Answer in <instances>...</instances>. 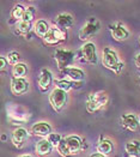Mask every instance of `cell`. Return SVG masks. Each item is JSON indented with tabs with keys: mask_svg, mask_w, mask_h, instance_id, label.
I'll list each match as a JSON object with an SVG mask.
<instances>
[{
	"mask_svg": "<svg viewBox=\"0 0 140 157\" xmlns=\"http://www.w3.org/2000/svg\"><path fill=\"white\" fill-rule=\"evenodd\" d=\"M0 64H1V66H0V70H1V71H5V70L7 68V64H9L7 58L1 56V58H0Z\"/></svg>",
	"mask_w": 140,
	"mask_h": 157,
	"instance_id": "obj_29",
	"label": "cell"
},
{
	"mask_svg": "<svg viewBox=\"0 0 140 157\" xmlns=\"http://www.w3.org/2000/svg\"><path fill=\"white\" fill-rule=\"evenodd\" d=\"M120 122H121V126L125 127L128 131H137L139 128V119L137 115L134 114H126V115H122L120 119Z\"/></svg>",
	"mask_w": 140,
	"mask_h": 157,
	"instance_id": "obj_14",
	"label": "cell"
},
{
	"mask_svg": "<svg viewBox=\"0 0 140 157\" xmlns=\"http://www.w3.org/2000/svg\"><path fill=\"white\" fill-rule=\"evenodd\" d=\"M139 43H140V39H139Z\"/></svg>",
	"mask_w": 140,
	"mask_h": 157,
	"instance_id": "obj_34",
	"label": "cell"
},
{
	"mask_svg": "<svg viewBox=\"0 0 140 157\" xmlns=\"http://www.w3.org/2000/svg\"><path fill=\"white\" fill-rule=\"evenodd\" d=\"M90 157H107L102 155V154H100V152H95V154H92V155H90Z\"/></svg>",
	"mask_w": 140,
	"mask_h": 157,
	"instance_id": "obj_31",
	"label": "cell"
},
{
	"mask_svg": "<svg viewBox=\"0 0 140 157\" xmlns=\"http://www.w3.org/2000/svg\"><path fill=\"white\" fill-rule=\"evenodd\" d=\"M31 29H32L31 23H28V22H24V21H19V22L16 23V31H17L18 35L26 36V35H29Z\"/></svg>",
	"mask_w": 140,
	"mask_h": 157,
	"instance_id": "obj_23",
	"label": "cell"
},
{
	"mask_svg": "<svg viewBox=\"0 0 140 157\" xmlns=\"http://www.w3.org/2000/svg\"><path fill=\"white\" fill-rule=\"evenodd\" d=\"M66 39H67L66 30L55 26V28H51V30L48 31V34L43 37V41L47 44H58L60 42L66 41Z\"/></svg>",
	"mask_w": 140,
	"mask_h": 157,
	"instance_id": "obj_9",
	"label": "cell"
},
{
	"mask_svg": "<svg viewBox=\"0 0 140 157\" xmlns=\"http://www.w3.org/2000/svg\"><path fill=\"white\" fill-rule=\"evenodd\" d=\"M34 30H35V34L37 35L38 37H42V39H43V37L48 34V31L51 30V28H49L48 23H47L46 21L40 19V21H37V22L35 23Z\"/></svg>",
	"mask_w": 140,
	"mask_h": 157,
	"instance_id": "obj_21",
	"label": "cell"
},
{
	"mask_svg": "<svg viewBox=\"0 0 140 157\" xmlns=\"http://www.w3.org/2000/svg\"><path fill=\"white\" fill-rule=\"evenodd\" d=\"M54 23H55V25L58 26V28L66 30V29L71 28V26L74 24V18H73L72 14H70V13L62 12V13H59V14L55 17Z\"/></svg>",
	"mask_w": 140,
	"mask_h": 157,
	"instance_id": "obj_16",
	"label": "cell"
},
{
	"mask_svg": "<svg viewBox=\"0 0 140 157\" xmlns=\"http://www.w3.org/2000/svg\"><path fill=\"white\" fill-rule=\"evenodd\" d=\"M18 157H32V156H30V155H21V156Z\"/></svg>",
	"mask_w": 140,
	"mask_h": 157,
	"instance_id": "obj_32",
	"label": "cell"
},
{
	"mask_svg": "<svg viewBox=\"0 0 140 157\" xmlns=\"http://www.w3.org/2000/svg\"><path fill=\"white\" fill-rule=\"evenodd\" d=\"M125 150L129 157H140V142L139 140H132L128 142Z\"/></svg>",
	"mask_w": 140,
	"mask_h": 157,
	"instance_id": "obj_22",
	"label": "cell"
},
{
	"mask_svg": "<svg viewBox=\"0 0 140 157\" xmlns=\"http://www.w3.org/2000/svg\"><path fill=\"white\" fill-rule=\"evenodd\" d=\"M6 113L10 120L17 122V125H21L22 122H25L30 119V113L26 112L25 108L16 103H9L6 105Z\"/></svg>",
	"mask_w": 140,
	"mask_h": 157,
	"instance_id": "obj_5",
	"label": "cell"
},
{
	"mask_svg": "<svg viewBox=\"0 0 140 157\" xmlns=\"http://www.w3.org/2000/svg\"><path fill=\"white\" fill-rule=\"evenodd\" d=\"M26 73H28V66L25 64L19 63V64L13 66L12 75L14 78H24V76H25Z\"/></svg>",
	"mask_w": 140,
	"mask_h": 157,
	"instance_id": "obj_24",
	"label": "cell"
},
{
	"mask_svg": "<svg viewBox=\"0 0 140 157\" xmlns=\"http://www.w3.org/2000/svg\"><path fill=\"white\" fill-rule=\"evenodd\" d=\"M102 63L104 67H107L108 70L115 72L116 75H120V72H121V71L123 70V67H125V64L119 60L117 53L115 52L114 49L109 48V47H107V48L103 49Z\"/></svg>",
	"mask_w": 140,
	"mask_h": 157,
	"instance_id": "obj_2",
	"label": "cell"
},
{
	"mask_svg": "<svg viewBox=\"0 0 140 157\" xmlns=\"http://www.w3.org/2000/svg\"><path fill=\"white\" fill-rule=\"evenodd\" d=\"M81 84L83 83H74V82H71V80H68V79H59V80H55V85H56V88H59V89H61V90H64V91L68 92L71 89H73V88H80L81 86Z\"/></svg>",
	"mask_w": 140,
	"mask_h": 157,
	"instance_id": "obj_20",
	"label": "cell"
},
{
	"mask_svg": "<svg viewBox=\"0 0 140 157\" xmlns=\"http://www.w3.org/2000/svg\"><path fill=\"white\" fill-rule=\"evenodd\" d=\"M84 147V143L78 136H68L64 137L61 143L56 147L59 154L62 157H73L78 155Z\"/></svg>",
	"mask_w": 140,
	"mask_h": 157,
	"instance_id": "obj_1",
	"label": "cell"
},
{
	"mask_svg": "<svg viewBox=\"0 0 140 157\" xmlns=\"http://www.w3.org/2000/svg\"><path fill=\"white\" fill-rule=\"evenodd\" d=\"M31 133L34 136H37V137H44V138H47L53 132H51V126L48 122L40 121V122L35 124L31 127Z\"/></svg>",
	"mask_w": 140,
	"mask_h": 157,
	"instance_id": "obj_17",
	"label": "cell"
},
{
	"mask_svg": "<svg viewBox=\"0 0 140 157\" xmlns=\"http://www.w3.org/2000/svg\"><path fill=\"white\" fill-rule=\"evenodd\" d=\"M35 16H36V9H35V7H32V6H29V7H26L25 9V13H24V16H23V19H22V21L28 22V23H31V22L34 21Z\"/></svg>",
	"mask_w": 140,
	"mask_h": 157,
	"instance_id": "obj_26",
	"label": "cell"
},
{
	"mask_svg": "<svg viewBox=\"0 0 140 157\" xmlns=\"http://www.w3.org/2000/svg\"><path fill=\"white\" fill-rule=\"evenodd\" d=\"M53 147H54V146L49 143V140H48L47 138H44V139H41L40 142L36 143L35 151H36V154L40 155V156H48V155L51 154Z\"/></svg>",
	"mask_w": 140,
	"mask_h": 157,
	"instance_id": "obj_18",
	"label": "cell"
},
{
	"mask_svg": "<svg viewBox=\"0 0 140 157\" xmlns=\"http://www.w3.org/2000/svg\"><path fill=\"white\" fill-rule=\"evenodd\" d=\"M109 30H110V34L113 36V39L116 41H126L129 37V31L126 26L123 25L122 23L117 22L115 24H110L109 25Z\"/></svg>",
	"mask_w": 140,
	"mask_h": 157,
	"instance_id": "obj_10",
	"label": "cell"
},
{
	"mask_svg": "<svg viewBox=\"0 0 140 157\" xmlns=\"http://www.w3.org/2000/svg\"><path fill=\"white\" fill-rule=\"evenodd\" d=\"M134 64H135V66H137L138 68H140V53L135 56V59H134Z\"/></svg>",
	"mask_w": 140,
	"mask_h": 157,
	"instance_id": "obj_30",
	"label": "cell"
},
{
	"mask_svg": "<svg viewBox=\"0 0 140 157\" xmlns=\"http://www.w3.org/2000/svg\"><path fill=\"white\" fill-rule=\"evenodd\" d=\"M49 102L55 112H61L67 103V92L59 88L53 89L49 95Z\"/></svg>",
	"mask_w": 140,
	"mask_h": 157,
	"instance_id": "obj_7",
	"label": "cell"
},
{
	"mask_svg": "<svg viewBox=\"0 0 140 157\" xmlns=\"http://www.w3.org/2000/svg\"><path fill=\"white\" fill-rule=\"evenodd\" d=\"M62 138H64V137H61L59 133H51V134L47 137V139L49 140V143H51L53 146H55V147L59 146V144H60L61 140H62Z\"/></svg>",
	"mask_w": 140,
	"mask_h": 157,
	"instance_id": "obj_27",
	"label": "cell"
},
{
	"mask_svg": "<svg viewBox=\"0 0 140 157\" xmlns=\"http://www.w3.org/2000/svg\"><path fill=\"white\" fill-rule=\"evenodd\" d=\"M139 121H140V117H139Z\"/></svg>",
	"mask_w": 140,
	"mask_h": 157,
	"instance_id": "obj_33",
	"label": "cell"
},
{
	"mask_svg": "<svg viewBox=\"0 0 140 157\" xmlns=\"http://www.w3.org/2000/svg\"><path fill=\"white\" fill-rule=\"evenodd\" d=\"M29 90V82L25 78L11 79V91L13 95H23Z\"/></svg>",
	"mask_w": 140,
	"mask_h": 157,
	"instance_id": "obj_15",
	"label": "cell"
},
{
	"mask_svg": "<svg viewBox=\"0 0 140 157\" xmlns=\"http://www.w3.org/2000/svg\"><path fill=\"white\" fill-rule=\"evenodd\" d=\"M29 138V132L26 131L24 127H17L14 131L12 132V143L16 147H22L23 145L25 144V142Z\"/></svg>",
	"mask_w": 140,
	"mask_h": 157,
	"instance_id": "obj_13",
	"label": "cell"
},
{
	"mask_svg": "<svg viewBox=\"0 0 140 157\" xmlns=\"http://www.w3.org/2000/svg\"><path fill=\"white\" fill-rule=\"evenodd\" d=\"M109 96L105 91H97L89 94L86 98V110L89 113H95L108 103Z\"/></svg>",
	"mask_w": 140,
	"mask_h": 157,
	"instance_id": "obj_3",
	"label": "cell"
},
{
	"mask_svg": "<svg viewBox=\"0 0 140 157\" xmlns=\"http://www.w3.org/2000/svg\"><path fill=\"white\" fill-rule=\"evenodd\" d=\"M61 73L64 75L66 78H68V80L74 82V83H83L84 78H85L84 71H81L78 67H68L65 71H62ZM66 78H62V79H66Z\"/></svg>",
	"mask_w": 140,
	"mask_h": 157,
	"instance_id": "obj_12",
	"label": "cell"
},
{
	"mask_svg": "<svg viewBox=\"0 0 140 157\" xmlns=\"http://www.w3.org/2000/svg\"><path fill=\"white\" fill-rule=\"evenodd\" d=\"M25 13V7L22 5H16L11 11V18L16 22H19L23 19V16Z\"/></svg>",
	"mask_w": 140,
	"mask_h": 157,
	"instance_id": "obj_25",
	"label": "cell"
},
{
	"mask_svg": "<svg viewBox=\"0 0 140 157\" xmlns=\"http://www.w3.org/2000/svg\"><path fill=\"white\" fill-rule=\"evenodd\" d=\"M113 150H114V144L109 139H104L103 138V139H101L98 142V144H97V152L102 154L104 156L110 155L113 152Z\"/></svg>",
	"mask_w": 140,
	"mask_h": 157,
	"instance_id": "obj_19",
	"label": "cell"
},
{
	"mask_svg": "<svg viewBox=\"0 0 140 157\" xmlns=\"http://www.w3.org/2000/svg\"><path fill=\"white\" fill-rule=\"evenodd\" d=\"M100 30H101L100 21L95 17H90L89 19L85 22V24L81 26V29L79 30V40L89 42V40L92 36H95Z\"/></svg>",
	"mask_w": 140,
	"mask_h": 157,
	"instance_id": "obj_6",
	"label": "cell"
},
{
	"mask_svg": "<svg viewBox=\"0 0 140 157\" xmlns=\"http://www.w3.org/2000/svg\"><path fill=\"white\" fill-rule=\"evenodd\" d=\"M53 75L48 68H42L38 76V86L41 89V91H47L51 88V83H53Z\"/></svg>",
	"mask_w": 140,
	"mask_h": 157,
	"instance_id": "obj_11",
	"label": "cell"
},
{
	"mask_svg": "<svg viewBox=\"0 0 140 157\" xmlns=\"http://www.w3.org/2000/svg\"><path fill=\"white\" fill-rule=\"evenodd\" d=\"M19 59H21V55L18 52H11L7 54V61H9V64L13 66L19 64Z\"/></svg>",
	"mask_w": 140,
	"mask_h": 157,
	"instance_id": "obj_28",
	"label": "cell"
},
{
	"mask_svg": "<svg viewBox=\"0 0 140 157\" xmlns=\"http://www.w3.org/2000/svg\"><path fill=\"white\" fill-rule=\"evenodd\" d=\"M79 56L81 58L83 61L89 63V64H97V49H96V44L93 42H86L81 46L80 51H79Z\"/></svg>",
	"mask_w": 140,
	"mask_h": 157,
	"instance_id": "obj_8",
	"label": "cell"
},
{
	"mask_svg": "<svg viewBox=\"0 0 140 157\" xmlns=\"http://www.w3.org/2000/svg\"><path fill=\"white\" fill-rule=\"evenodd\" d=\"M54 59L56 61V66L60 70V72L65 71L66 68L71 67L76 60V53L68 49H55Z\"/></svg>",
	"mask_w": 140,
	"mask_h": 157,
	"instance_id": "obj_4",
	"label": "cell"
}]
</instances>
